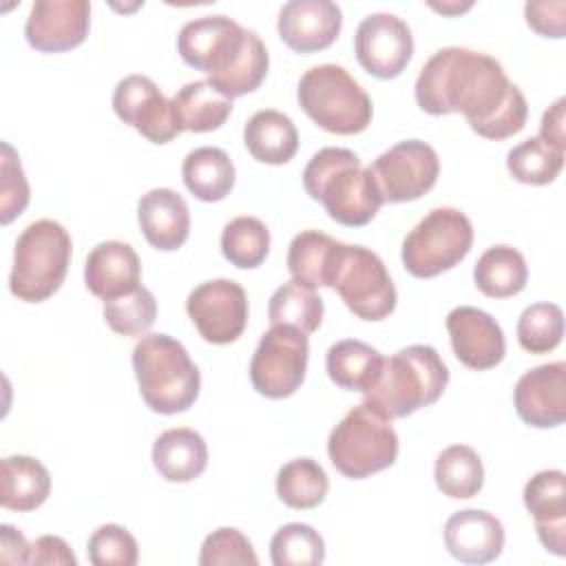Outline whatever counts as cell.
<instances>
[{"instance_id":"cell-1","label":"cell","mask_w":566,"mask_h":566,"mask_svg":"<svg viewBox=\"0 0 566 566\" xmlns=\"http://www.w3.org/2000/svg\"><path fill=\"white\" fill-rule=\"evenodd\" d=\"M413 93L424 113H462L473 133L495 142L517 135L528 117L526 97L502 64L464 46L436 51L420 69Z\"/></svg>"},{"instance_id":"cell-2","label":"cell","mask_w":566,"mask_h":566,"mask_svg":"<svg viewBox=\"0 0 566 566\" xmlns=\"http://www.w3.org/2000/svg\"><path fill=\"white\" fill-rule=\"evenodd\" d=\"M177 51L188 66L206 73L208 82L230 99L256 91L270 66L259 33L221 13L186 22L177 35Z\"/></svg>"},{"instance_id":"cell-3","label":"cell","mask_w":566,"mask_h":566,"mask_svg":"<svg viewBox=\"0 0 566 566\" xmlns=\"http://www.w3.org/2000/svg\"><path fill=\"white\" fill-rule=\"evenodd\" d=\"M303 188L325 206L329 219L347 228L367 226L382 206L369 166L349 148L327 146L314 153L303 168Z\"/></svg>"},{"instance_id":"cell-4","label":"cell","mask_w":566,"mask_h":566,"mask_svg":"<svg viewBox=\"0 0 566 566\" xmlns=\"http://www.w3.org/2000/svg\"><path fill=\"white\" fill-rule=\"evenodd\" d=\"M449 385V369L431 345H409L382 360L376 382L363 391L380 416L396 420L433 405Z\"/></svg>"},{"instance_id":"cell-5","label":"cell","mask_w":566,"mask_h":566,"mask_svg":"<svg viewBox=\"0 0 566 566\" xmlns=\"http://www.w3.org/2000/svg\"><path fill=\"white\" fill-rule=\"evenodd\" d=\"M142 400L155 413L188 411L201 389V374L186 347L168 334H146L133 349Z\"/></svg>"},{"instance_id":"cell-6","label":"cell","mask_w":566,"mask_h":566,"mask_svg":"<svg viewBox=\"0 0 566 566\" xmlns=\"http://www.w3.org/2000/svg\"><path fill=\"white\" fill-rule=\"evenodd\" d=\"M71 234L53 219L29 223L15 239L9 290L24 303H42L64 283L71 263Z\"/></svg>"},{"instance_id":"cell-7","label":"cell","mask_w":566,"mask_h":566,"mask_svg":"<svg viewBox=\"0 0 566 566\" xmlns=\"http://www.w3.org/2000/svg\"><path fill=\"white\" fill-rule=\"evenodd\" d=\"M305 115L327 133L356 135L371 122V97L338 64H318L307 69L296 88Z\"/></svg>"},{"instance_id":"cell-8","label":"cell","mask_w":566,"mask_h":566,"mask_svg":"<svg viewBox=\"0 0 566 566\" xmlns=\"http://www.w3.org/2000/svg\"><path fill=\"white\" fill-rule=\"evenodd\" d=\"M327 455L338 473L363 480L396 462L398 436L389 418L380 416L367 402H360L332 429Z\"/></svg>"},{"instance_id":"cell-9","label":"cell","mask_w":566,"mask_h":566,"mask_svg":"<svg viewBox=\"0 0 566 566\" xmlns=\"http://www.w3.org/2000/svg\"><path fill=\"white\" fill-rule=\"evenodd\" d=\"M473 226L458 208H433L402 241V265L416 279L455 268L471 250Z\"/></svg>"},{"instance_id":"cell-10","label":"cell","mask_w":566,"mask_h":566,"mask_svg":"<svg viewBox=\"0 0 566 566\" xmlns=\"http://www.w3.org/2000/svg\"><path fill=\"white\" fill-rule=\"evenodd\" d=\"M332 290H336L347 310L363 321L387 318L398 301L396 285L382 259L365 245L343 243Z\"/></svg>"},{"instance_id":"cell-11","label":"cell","mask_w":566,"mask_h":566,"mask_svg":"<svg viewBox=\"0 0 566 566\" xmlns=\"http://www.w3.org/2000/svg\"><path fill=\"white\" fill-rule=\"evenodd\" d=\"M307 358V334L292 325H272L250 360V382L265 398H287L303 385Z\"/></svg>"},{"instance_id":"cell-12","label":"cell","mask_w":566,"mask_h":566,"mask_svg":"<svg viewBox=\"0 0 566 566\" xmlns=\"http://www.w3.org/2000/svg\"><path fill=\"white\" fill-rule=\"evenodd\" d=\"M369 170L382 203H405L420 199L436 186L440 159L427 142L405 139L380 153Z\"/></svg>"},{"instance_id":"cell-13","label":"cell","mask_w":566,"mask_h":566,"mask_svg":"<svg viewBox=\"0 0 566 566\" xmlns=\"http://www.w3.org/2000/svg\"><path fill=\"white\" fill-rule=\"evenodd\" d=\"M186 312L206 343L228 345L248 325V294L232 279L206 281L188 294Z\"/></svg>"},{"instance_id":"cell-14","label":"cell","mask_w":566,"mask_h":566,"mask_svg":"<svg viewBox=\"0 0 566 566\" xmlns=\"http://www.w3.org/2000/svg\"><path fill=\"white\" fill-rule=\"evenodd\" d=\"M113 111L124 124L133 126L153 144H168L184 130L172 99H168L150 77L139 73L117 82Z\"/></svg>"},{"instance_id":"cell-15","label":"cell","mask_w":566,"mask_h":566,"mask_svg":"<svg viewBox=\"0 0 566 566\" xmlns=\"http://www.w3.org/2000/svg\"><path fill=\"white\" fill-rule=\"evenodd\" d=\"M358 64L378 80L398 77L413 55L409 24L394 13H369L354 35Z\"/></svg>"},{"instance_id":"cell-16","label":"cell","mask_w":566,"mask_h":566,"mask_svg":"<svg viewBox=\"0 0 566 566\" xmlns=\"http://www.w3.org/2000/svg\"><path fill=\"white\" fill-rule=\"evenodd\" d=\"M91 27V4L86 0H35L24 38L40 53H62L80 46Z\"/></svg>"},{"instance_id":"cell-17","label":"cell","mask_w":566,"mask_h":566,"mask_svg":"<svg viewBox=\"0 0 566 566\" xmlns=\"http://www.w3.org/2000/svg\"><path fill=\"white\" fill-rule=\"evenodd\" d=\"M447 332L455 358L469 369H491L500 365L506 354L500 323L478 307H453L447 314Z\"/></svg>"},{"instance_id":"cell-18","label":"cell","mask_w":566,"mask_h":566,"mask_svg":"<svg viewBox=\"0 0 566 566\" xmlns=\"http://www.w3.org/2000/svg\"><path fill=\"white\" fill-rule=\"evenodd\" d=\"M343 11L332 0H290L279 11V38L296 53H316L334 44Z\"/></svg>"},{"instance_id":"cell-19","label":"cell","mask_w":566,"mask_h":566,"mask_svg":"<svg viewBox=\"0 0 566 566\" xmlns=\"http://www.w3.org/2000/svg\"><path fill=\"white\" fill-rule=\"evenodd\" d=\"M517 416L537 429L559 427L566 420V363H546L528 369L515 385Z\"/></svg>"},{"instance_id":"cell-20","label":"cell","mask_w":566,"mask_h":566,"mask_svg":"<svg viewBox=\"0 0 566 566\" xmlns=\"http://www.w3.org/2000/svg\"><path fill=\"white\" fill-rule=\"evenodd\" d=\"M524 506L533 515L542 546L566 555V475L559 469H544L524 484Z\"/></svg>"},{"instance_id":"cell-21","label":"cell","mask_w":566,"mask_h":566,"mask_svg":"<svg viewBox=\"0 0 566 566\" xmlns=\"http://www.w3.org/2000/svg\"><path fill=\"white\" fill-rule=\"evenodd\" d=\"M139 281L142 261L133 245L124 241H102L88 252L84 283L93 296L111 301L135 292Z\"/></svg>"},{"instance_id":"cell-22","label":"cell","mask_w":566,"mask_h":566,"mask_svg":"<svg viewBox=\"0 0 566 566\" xmlns=\"http://www.w3.org/2000/svg\"><path fill=\"white\" fill-rule=\"evenodd\" d=\"M444 546L462 564H489L504 548V526L486 511L464 509L447 520Z\"/></svg>"},{"instance_id":"cell-23","label":"cell","mask_w":566,"mask_h":566,"mask_svg":"<svg viewBox=\"0 0 566 566\" xmlns=\"http://www.w3.org/2000/svg\"><path fill=\"white\" fill-rule=\"evenodd\" d=\"M137 221L146 241L172 252L181 248L190 234V210L186 199L170 188H153L137 203Z\"/></svg>"},{"instance_id":"cell-24","label":"cell","mask_w":566,"mask_h":566,"mask_svg":"<svg viewBox=\"0 0 566 566\" xmlns=\"http://www.w3.org/2000/svg\"><path fill=\"white\" fill-rule=\"evenodd\" d=\"M153 464L168 482H192L208 467V444L195 429H168L153 444Z\"/></svg>"},{"instance_id":"cell-25","label":"cell","mask_w":566,"mask_h":566,"mask_svg":"<svg viewBox=\"0 0 566 566\" xmlns=\"http://www.w3.org/2000/svg\"><path fill=\"white\" fill-rule=\"evenodd\" d=\"M343 243L318 230L298 232L287 248V270L307 287H332Z\"/></svg>"},{"instance_id":"cell-26","label":"cell","mask_w":566,"mask_h":566,"mask_svg":"<svg viewBox=\"0 0 566 566\" xmlns=\"http://www.w3.org/2000/svg\"><path fill=\"white\" fill-rule=\"evenodd\" d=\"M243 144L256 161L281 166L296 155L298 130L285 113L263 108L248 119L243 128Z\"/></svg>"},{"instance_id":"cell-27","label":"cell","mask_w":566,"mask_h":566,"mask_svg":"<svg viewBox=\"0 0 566 566\" xmlns=\"http://www.w3.org/2000/svg\"><path fill=\"white\" fill-rule=\"evenodd\" d=\"M51 493L46 467L31 455H7L0 467V504L9 511H35Z\"/></svg>"},{"instance_id":"cell-28","label":"cell","mask_w":566,"mask_h":566,"mask_svg":"<svg viewBox=\"0 0 566 566\" xmlns=\"http://www.w3.org/2000/svg\"><path fill=\"white\" fill-rule=\"evenodd\" d=\"M181 177L199 201L214 203L226 199L234 188V164L223 148L201 146L186 155Z\"/></svg>"},{"instance_id":"cell-29","label":"cell","mask_w":566,"mask_h":566,"mask_svg":"<svg viewBox=\"0 0 566 566\" xmlns=\"http://www.w3.org/2000/svg\"><path fill=\"white\" fill-rule=\"evenodd\" d=\"M382 360L385 358L380 352L371 345L356 338H345L327 349L325 369L329 380L340 389L367 391L376 382Z\"/></svg>"},{"instance_id":"cell-30","label":"cell","mask_w":566,"mask_h":566,"mask_svg":"<svg viewBox=\"0 0 566 566\" xmlns=\"http://www.w3.org/2000/svg\"><path fill=\"white\" fill-rule=\"evenodd\" d=\"M473 281L484 296L509 298L526 287L528 268L520 250L511 245H491L478 259Z\"/></svg>"},{"instance_id":"cell-31","label":"cell","mask_w":566,"mask_h":566,"mask_svg":"<svg viewBox=\"0 0 566 566\" xmlns=\"http://www.w3.org/2000/svg\"><path fill=\"white\" fill-rule=\"evenodd\" d=\"M179 124L190 133H210L226 124L232 113V99L219 93L208 80L188 82L172 97Z\"/></svg>"},{"instance_id":"cell-32","label":"cell","mask_w":566,"mask_h":566,"mask_svg":"<svg viewBox=\"0 0 566 566\" xmlns=\"http://www.w3.org/2000/svg\"><path fill=\"white\" fill-rule=\"evenodd\" d=\"M433 478L442 495L469 500L482 491L484 467L473 447L451 444L436 458Z\"/></svg>"},{"instance_id":"cell-33","label":"cell","mask_w":566,"mask_h":566,"mask_svg":"<svg viewBox=\"0 0 566 566\" xmlns=\"http://www.w3.org/2000/svg\"><path fill=\"white\" fill-rule=\"evenodd\" d=\"M327 491V473L312 458H294L285 462L276 473V495L290 509H314L325 500Z\"/></svg>"},{"instance_id":"cell-34","label":"cell","mask_w":566,"mask_h":566,"mask_svg":"<svg viewBox=\"0 0 566 566\" xmlns=\"http://www.w3.org/2000/svg\"><path fill=\"white\" fill-rule=\"evenodd\" d=\"M323 312V298L314 292V287H307L294 279L274 290L268 303L270 325H292L303 334H312L321 327Z\"/></svg>"},{"instance_id":"cell-35","label":"cell","mask_w":566,"mask_h":566,"mask_svg":"<svg viewBox=\"0 0 566 566\" xmlns=\"http://www.w3.org/2000/svg\"><path fill=\"white\" fill-rule=\"evenodd\" d=\"M506 168L520 184L546 186L553 184L562 172L564 150H557L539 137H528L509 150Z\"/></svg>"},{"instance_id":"cell-36","label":"cell","mask_w":566,"mask_h":566,"mask_svg":"<svg viewBox=\"0 0 566 566\" xmlns=\"http://www.w3.org/2000/svg\"><path fill=\"white\" fill-rule=\"evenodd\" d=\"M221 252L232 265L254 270L270 252V230L256 217H237L221 232Z\"/></svg>"},{"instance_id":"cell-37","label":"cell","mask_w":566,"mask_h":566,"mask_svg":"<svg viewBox=\"0 0 566 566\" xmlns=\"http://www.w3.org/2000/svg\"><path fill=\"white\" fill-rule=\"evenodd\" d=\"M270 559L274 566H318L325 559V542L310 524L292 522L272 535Z\"/></svg>"},{"instance_id":"cell-38","label":"cell","mask_w":566,"mask_h":566,"mask_svg":"<svg viewBox=\"0 0 566 566\" xmlns=\"http://www.w3.org/2000/svg\"><path fill=\"white\" fill-rule=\"evenodd\" d=\"M564 336V312L555 303H533L517 318V340L528 354L553 352Z\"/></svg>"},{"instance_id":"cell-39","label":"cell","mask_w":566,"mask_h":566,"mask_svg":"<svg viewBox=\"0 0 566 566\" xmlns=\"http://www.w3.org/2000/svg\"><path fill=\"white\" fill-rule=\"evenodd\" d=\"M106 325L122 336H137L153 327L157 318V301L153 292L139 285L135 292L104 301Z\"/></svg>"},{"instance_id":"cell-40","label":"cell","mask_w":566,"mask_h":566,"mask_svg":"<svg viewBox=\"0 0 566 566\" xmlns=\"http://www.w3.org/2000/svg\"><path fill=\"white\" fill-rule=\"evenodd\" d=\"M93 566H135L139 551L135 537L119 524H102L86 544Z\"/></svg>"},{"instance_id":"cell-41","label":"cell","mask_w":566,"mask_h":566,"mask_svg":"<svg viewBox=\"0 0 566 566\" xmlns=\"http://www.w3.org/2000/svg\"><path fill=\"white\" fill-rule=\"evenodd\" d=\"M0 223L7 226L20 217L29 203V181L24 177L15 148L2 142L0 157Z\"/></svg>"},{"instance_id":"cell-42","label":"cell","mask_w":566,"mask_h":566,"mask_svg":"<svg viewBox=\"0 0 566 566\" xmlns=\"http://www.w3.org/2000/svg\"><path fill=\"white\" fill-rule=\"evenodd\" d=\"M201 566H219V564H239V566H256L259 557L252 548V542L232 526H221L212 531L199 553Z\"/></svg>"},{"instance_id":"cell-43","label":"cell","mask_w":566,"mask_h":566,"mask_svg":"<svg viewBox=\"0 0 566 566\" xmlns=\"http://www.w3.org/2000/svg\"><path fill=\"white\" fill-rule=\"evenodd\" d=\"M526 22L533 31L544 38H564L566 33V2L564 0H542L526 2L524 7Z\"/></svg>"},{"instance_id":"cell-44","label":"cell","mask_w":566,"mask_h":566,"mask_svg":"<svg viewBox=\"0 0 566 566\" xmlns=\"http://www.w3.org/2000/svg\"><path fill=\"white\" fill-rule=\"evenodd\" d=\"M29 564H62V566H75L77 559L69 544L57 535H42L31 544L29 551Z\"/></svg>"},{"instance_id":"cell-45","label":"cell","mask_w":566,"mask_h":566,"mask_svg":"<svg viewBox=\"0 0 566 566\" xmlns=\"http://www.w3.org/2000/svg\"><path fill=\"white\" fill-rule=\"evenodd\" d=\"M29 551L31 544L24 539V535L11 526H0V562L4 564H29Z\"/></svg>"},{"instance_id":"cell-46","label":"cell","mask_w":566,"mask_h":566,"mask_svg":"<svg viewBox=\"0 0 566 566\" xmlns=\"http://www.w3.org/2000/svg\"><path fill=\"white\" fill-rule=\"evenodd\" d=\"M539 139L555 146L557 150L566 148V133H564V97H557L553 106L542 115L539 124Z\"/></svg>"},{"instance_id":"cell-47","label":"cell","mask_w":566,"mask_h":566,"mask_svg":"<svg viewBox=\"0 0 566 566\" xmlns=\"http://www.w3.org/2000/svg\"><path fill=\"white\" fill-rule=\"evenodd\" d=\"M471 4H473V2H464V4H460V2H442V4H438V2H429V7H431V9H436V11L444 13V15L462 13V11L471 9Z\"/></svg>"}]
</instances>
